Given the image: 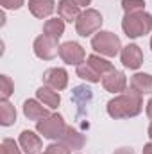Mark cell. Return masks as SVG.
<instances>
[{"label":"cell","mask_w":152,"mask_h":154,"mask_svg":"<svg viewBox=\"0 0 152 154\" xmlns=\"http://www.w3.org/2000/svg\"><path fill=\"white\" fill-rule=\"evenodd\" d=\"M143 109V99L140 93L136 91H123L120 95H116L108 102V115L120 120V118H132V116L140 115Z\"/></svg>","instance_id":"6da1fadb"},{"label":"cell","mask_w":152,"mask_h":154,"mask_svg":"<svg viewBox=\"0 0 152 154\" xmlns=\"http://www.w3.org/2000/svg\"><path fill=\"white\" fill-rule=\"evenodd\" d=\"M122 29L127 38H141L152 31V14H149L147 11L125 13L122 20Z\"/></svg>","instance_id":"7a4b0ae2"},{"label":"cell","mask_w":152,"mask_h":154,"mask_svg":"<svg viewBox=\"0 0 152 154\" xmlns=\"http://www.w3.org/2000/svg\"><path fill=\"white\" fill-rule=\"evenodd\" d=\"M91 47H93L95 52H99L100 56H106V57L118 56L122 52V48H123L120 38L111 31H99L97 34H93Z\"/></svg>","instance_id":"3957f363"},{"label":"cell","mask_w":152,"mask_h":154,"mask_svg":"<svg viewBox=\"0 0 152 154\" xmlns=\"http://www.w3.org/2000/svg\"><path fill=\"white\" fill-rule=\"evenodd\" d=\"M66 129V124H65V118L59 115V113H54V115H48L47 118L36 122V131L43 138L47 140H54V142H59L63 133Z\"/></svg>","instance_id":"277c9868"},{"label":"cell","mask_w":152,"mask_h":154,"mask_svg":"<svg viewBox=\"0 0 152 154\" xmlns=\"http://www.w3.org/2000/svg\"><path fill=\"white\" fill-rule=\"evenodd\" d=\"M102 14L97 9H86L81 13V16L77 18L75 22V31L79 36L88 38L91 34H97L102 27Z\"/></svg>","instance_id":"5b68a950"},{"label":"cell","mask_w":152,"mask_h":154,"mask_svg":"<svg viewBox=\"0 0 152 154\" xmlns=\"http://www.w3.org/2000/svg\"><path fill=\"white\" fill-rule=\"evenodd\" d=\"M59 57L66 63V65H74L79 66L84 63L86 59V52L82 48V45H79L77 41H66L59 47Z\"/></svg>","instance_id":"8992f818"},{"label":"cell","mask_w":152,"mask_h":154,"mask_svg":"<svg viewBox=\"0 0 152 154\" xmlns=\"http://www.w3.org/2000/svg\"><path fill=\"white\" fill-rule=\"evenodd\" d=\"M59 47L61 45H57V39L48 38L45 34H41L34 39V54H36V57L43 59V61L54 59L59 54Z\"/></svg>","instance_id":"52a82bcc"},{"label":"cell","mask_w":152,"mask_h":154,"mask_svg":"<svg viewBox=\"0 0 152 154\" xmlns=\"http://www.w3.org/2000/svg\"><path fill=\"white\" fill-rule=\"evenodd\" d=\"M43 84L45 86H50L57 91L65 90L68 86V72L61 66H56V68H48L43 72Z\"/></svg>","instance_id":"ba28073f"},{"label":"cell","mask_w":152,"mask_h":154,"mask_svg":"<svg viewBox=\"0 0 152 154\" xmlns=\"http://www.w3.org/2000/svg\"><path fill=\"white\" fill-rule=\"evenodd\" d=\"M120 59L123 63L125 68H131V70H138L141 65H143V52L138 45L134 43H129L127 47L122 48L120 52Z\"/></svg>","instance_id":"9c48e42d"},{"label":"cell","mask_w":152,"mask_h":154,"mask_svg":"<svg viewBox=\"0 0 152 154\" xmlns=\"http://www.w3.org/2000/svg\"><path fill=\"white\" fill-rule=\"evenodd\" d=\"M102 86L109 93H123L125 88H127V77H125L123 72L113 68L111 72H108L102 77Z\"/></svg>","instance_id":"30bf717a"},{"label":"cell","mask_w":152,"mask_h":154,"mask_svg":"<svg viewBox=\"0 0 152 154\" xmlns=\"http://www.w3.org/2000/svg\"><path fill=\"white\" fill-rule=\"evenodd\" d=\"M18 143H20L22 151H23L25 154H39L41 152V149H43V142H41V138H39L34 131H29V129H25V131L20 133V140H18Z\"/></svg>","instance_id":"8fae6325"},{"label":"cell","mask_w":152,"mask_h":154,"mask_svg":"<svg viewBox=\"0 0 152 154\" xmlns=\"http://www.w3.org/2000/svg\"><path fill=\"white\" fill-rule=\"evenodd\" d=\"M57 16L68 23L77 22V18L81 16V7L74 0H59L57 2Z\"/></svg>","instance_id":"7c38bea8"},{"label":"cell","mask_w":152,"mask_h":154,"mask_svg":"<svg viewBox=\"0 0 152 154\" xmlns=\"http://www.w3.org/2000/svg\"><path fill=\"white\" fill-rule=\"evenodd\" d=\"M61 143H65L68 149H72V151H79V149H82L84 147V143H86V138H84V134L82 133H79L75 127H72V125H66V129H65V133H63V136H61V140H59Z\"/></svg>","instance_id":"4fadbf2b"},{"label":"cell","mask_w":152,"mask_h":154,"mask_svg":"<svg viewBox=\"0 0 152 154\" xmlns=\"http://www.w3.org/2000/svg\"><path fill=\"white\" fill-rule=\"evenodd\" d=\"M29 11L32 16L39 20L48 18L56 11V2L54 0H29Z\"/></svg>","instance_id":"5bb4252c"},{"label":"cell","mask_w":152,"mask_h":154,"mask_svg":"<svg viewBox=\"0 0 152 154\" xmlns=\"http://www.w3.org/2000/svg\"><path fill=\"white\" fill-rule=\"evenodd\" d=\"M23 115L27 116L29 120L39 122V120L47 118L50 113H48V109H47V108H43V106L39 104L36 99H27V100L23 102Z\"/></svg>","instance_id":"9a60e30c"},{"label":"cell","mask_w":152,"mask_h":154,"mask_svg":"<svg viewBox=\"0 0 152 154\" xmlns=\"http://www.w3.org/2000/svg\"><path fill=\"white\" fill-rule=\"evenodd\" d=\"M36 97H38L39 102H43V104H45L47 108H50V109H56V108L61 104V95H59V91L54 90V88H50V86H41V88H38Z\"/></svg>","instance_id":"2e32d148"},{"label":"cell","mask_w":152,"mask_h":154,"mask_svg":"<svg viewBox=\"0 0 152 154\" xmlns=\"http://www.w3.org/2000/svg\"><path fill=\"white\" fill-rule=\"evenodd\" d=\"M131 90L140 95H150L152 93V75L150 74H134L131 77Z\"/></svg>","instance_id":"e0dca14e"},{"label":"cell","mask_w":152,"mask_h":154,"mask_svg":"<svg viewBox=\"0 0 152 154\" xmlns=\"http://www.w3.org/2000/svg\"><path fill=\"white\" fill-rule=\"evenodd\" d=\"M43 34L59 41L61 36L65 34V20H61V18H50V20H47L45 25H43Z\"/></svg>","instance_id":"ac0fdd59"},{"label":"cell","mask_w":152,"mask_h":154,"mask_svg":"<svg viewBox=\"0 0 152 154\" xmlns=\"http://www.w3.org/2000/svg\"><path fill=\"white\" fill-rule=\"evenodd\" d=\"M16 122V109L9 100H0V124L9 127Z\"/></svg>","instance_id":"d6986e66"},{"label":"cell","mask_w":152,"mask_h":154,"mask_svg":"<svg viewBox=\"0 0 152 154\" xmlns=\"http://www.w3.org/2000/svg\"><path fill=\"white\" fill-rule=\"evenodd\" d=\"M77 75L81 77L82 81H88V82H102V75L88 61H84L82 65L77 66Z\"/></svg>","instance_id":"ffe728a7"},{"label":"cell","mask_w":152,"mask_h":154,"mask_svg":"<svg viewBox=\"0 0 152 154\" xmlns=\"http://www.w3.org/2000/svg\"><path fill=\"white\" fill-rule=\"evenodd\" d=\"M100 75L104 77L108 72H111L114 66H113V63H109L108 59H104V57H100V56H97V54H91V56H88V59H86Z\"/></svg>","instance_id":"44dd1931"},{"label":"cell","mask_w":152,"mask_h":154,"mask_svg":"<svg viewBox=\"0 0 152 154\" xmlns=\"http://www.w3.org/2000/svg\"><path fill=\"white\" fill-rule=\"evenodd\" d=\"M14 91V84L11 81V77L0 75V100H7Z\"/></svg>","instance_id":"7402d4cb"},{"label":"cell","mask_w":152,"mask_h":154,"mask_svg":"<svg viewBox=\"0 0 152 154\" xmlns=\"http://www.w3.org/2000/svg\"><path fill=\"white\" fill-rule=\"evenodd\" d=\"M145 0H122V9L125 13H140L145 11Z\"/></svg>","instance_id":"603a6c76"},{"label":"cell","mask_w":152,"mask_h":154,"mask_svg":"<svg viewBox=\"0 0 152 154\" xmlns=\"http://www.w3.org/2000/svg\"><path fill=\"white\" fill-rule=\"evenodd\" d=\"M0 154H22V149H18L13 138H5L0 145Z\"/></svg>","instance_id":"cb8c5ba5"},{"label":"cell","mask_w":152,"mask_h":154,"mask_svg":"<svg viewBox=\"0 0 152 154\" xmlns=\"http://www.w3.org/2000/svg\"><path fill=\"white\" fill-rule=\"evenodd\" d=\"M23 4H25V0H0V5L4 9H13V11L20 9Z\"/></svg>","instance_id":"d4e9b609"},{"label":"cell","mask_w":152,"mask_h":154,"mask_svg":"<svg viewBox=\"0 0 152 154\" xmlns=\"http://www.w3.org/2000/svg\"><path fill=\"white\" fill-rule=\"evenodd\" d=\"M113 154H134V151H132L131 147H120V149H116Z\"/></svg>","instance_id":"484cf974"},{"label":"cell","mask_w":152,"mask_h":154,"mask_svg":"<svg viewBox=\"0 0 152 154\" xmlns=\"http://www.w3.org/2000/svg\"><path fill=\"white\" fill-rule=\"evenodd\" d=\"M74 2H75L79 7H86V5H90V4H91V0H74Z\"/></svg>","instance_id":"4316f807"},{"label":"cell","mask_w":152,"mask_h":154,"mask_svg":"<svg viewBox=\"0 0 152 154\" xmlns=\"http://www.w3.org/2000/svg\"><path fill=\"white\" fill-rule=\"evenodd\" d=\"M145 111H147V116L152 120V99L147 102V108H145Z\"/></svg>","instance_id":"83f0119b"},{"label":"cell","mask_w":152,"mask_h":154,"mask_svg":"<svg viewBox=\"0 0 152 154\" xmlns=\"http://www.w3.org/2000/svg\"><path fill=\"white\" fill-rule=\"evenodd\" d=\"M141 154H152V142L147 143V145H143V152Z\"/></svg>","instance_id":"f1b7e54d"},{"label":"cell","mask_w":152,"mask_h":154,"mask_svg":"<svg viewBox=\"0 0 152 154\" xmlns=\"http://www.w3.org/2000/svg\"><path fill=\"white\" fill-rule=\"evenodd\" d=\"M41 154H56V152H54L52 149H48V147H47V149H45V152H41Z\"/></svg>","instance_id":"f546056e"},{"label":"cell","mask_w":152,"mask_h":154,"mask_svg":"<svg viewBox=\"0 0 152 154\" xmlns=\"http://www.w3.org/2000/svg\"><path fill=\"white\" fill-rule=\"evenodd\" d=\"M149 138H150V140H152V124H150V125H149Z\"/></svg>","instance_id":"4dcf8cb0"},{"label":"cell","mask_w":152,"mask_h":154,"mask_svg":"<svg viewBox=\"0 0 152 154\" xmlns=\"http://www.w3.org/2000/svg\"><path fill=\"white\" fill-rule=\"evenodd\" d=\"M150 48H152V38H150Z\"/></svg>","instance_id":"1f68e13d"}]
</instances>
